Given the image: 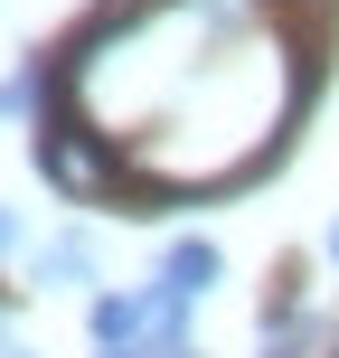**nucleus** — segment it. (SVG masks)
Masks as SVG:
<instances>
[{
	"label": "nucleus",
	"mask_w": 339,
	"mask_h": 358,
	"mask_svg": "<svg viewBox=\"0 0 339 358\" xmlns=\"http://www.w3.org/2000/svg\"><path fill=\"white\" fill-rule=\"evenodd\" d=\"M217 273H226V255H217L208 236H189V245H170V255H161V302H170V311H189L198 292L217 283Z\"/></svg>",
	"instance_id": "f257e3e1"
},
{
	"label": "nucleus",
	"mask_w": 339,
	"mask_h": 358,
	"mask_svg": "<svg viewBox=\"0 0 339 358\" xmlns=\"http://www.w3.org/2000/svg\"><path fill=\"white\" fill-rule=\"evenodd\" d=\"M38 283H48V292L94 283V236H48V245H38Z\"/></svg>",
	"instance_id": "f03ea898"
},
{
	"label": "nucleus",
	"mask_w": 339,
	"mask_h": 358,
	"mask_svg": "<svg viewBox=\"0 0 339 358\" xmlns=\"http://www.w3.org/2000/svg\"><path fill=\"white\" fill-rule=\"evenodd\" d=\"M113 358H189V349H170V340H151V349H113Z\"/></svg>",
	"instance_id": "7ed1b4c3"
},
{
	"label": "nucleus",
	"mask_w": 339,
	"mask_h": 358,
	"mask_svg": "<svg viewBox=\"0 0 339 358\" xmlns=\"http://www.w3.org/2000/svg\"><path fill=\"white\" fill-rule=\"evenodd\" d=\"M10 245H19V217H10V208H0V255H10Z\"/></svg>",
	"instance_id": "20e7f679"
},
{
	"label": "nucleus",
	"mask_w": 339,
	"mask_h": 358,
	"mask_svg": "<svg viewBox=\"0 0 339 358\" xmlns=\"http://www.w3.org/2000/svg\"><path fill=\"white\" fill-rule=\"evenodd\" d=\"M330 264H339V217H330Z\"/></svg>",
	"instance_id": "39448f33"
},
{
	"label": "nucleus",
	"mask_w": 339,
	"mask_h": 358,
	"mask_svg": "<svg viewBox=\"0 0 339 358\" xmlns=\"http://www.w3.org/2000/svg\"><path fill=\"white\" fill-rule=\"evenodd\" d=\"M0 358H29V349H10V340H0Z\"/></svg>",
	"instance_id": "423d86ee"
},
{
	"label": "nucleus",
	"mask_w": 339,
	"mask_h": 358,
	"mask_svg": "<svg viewBox=\"0 0 339 358\" xmlns=\"http://www.w3.org/2000/svg\"><path fill=\"white\" fill-rule=\"evenodd\" d=\"M0 311H10V302H0Z\"/></svg>",
	"instance_id": "0eeeda50"
}]
</instances>
